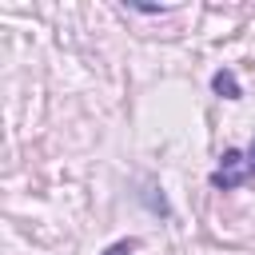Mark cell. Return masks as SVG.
Here are the masks:
<instances>
[{
  "instance_id": "2",
  "label": "cell",
  "mask_w": 255,
  "mask_h": 255,
  "mask_svg": "<svg viewBox=\"0 0 255 255\" xmlns=\"http://www.w3.org/2000/svg\"><path fill=\"white\" fill-rule=\"evenodd\" d=\"M211 92L223 96V100H239V96H243V88H239V80H235L231 68H219V72L211 76Z\"/></svg>"
},
{
  "instance_id": "1",
  "label": "cell",
  "mask_w": 255,
  "mask_h": 255,
  "mask_svg": "<svg viewBox=\"0 0 255 255\" xmlns=\"http://www.w3.org/2000/svg\"><path fill=\"white\" fill-rule=\"evenodd\" d=\"M247 179H255V175H251V163H247V151L227 147V151L219 155V167L211 171V187H215V191H235V187L247 183Z\"/></svg>"
},
{
  "instance_id": "3",
  "label": "cell",
  "mask_w": 255,
  "mask_h": 255,
  "mask_svg": "<svg viewBox=\"0 0 255 255\" xmlns=\"http://www.w3.org/2000/svg\"><path fill=\"white\" fill-rule=\"evenodd\" d=\"M131 251H135V239H120V243H112L104 255H131Z\"/></svg>"
}]
</instances>
